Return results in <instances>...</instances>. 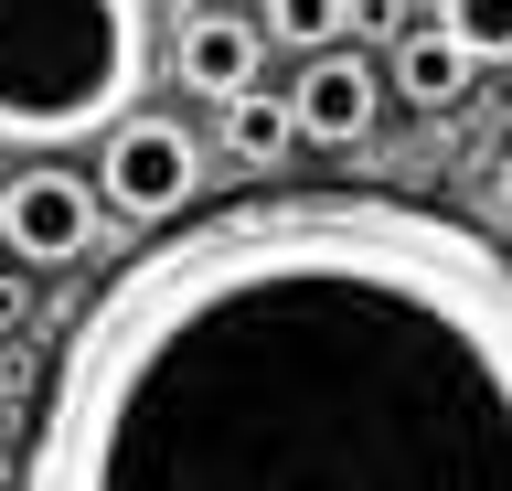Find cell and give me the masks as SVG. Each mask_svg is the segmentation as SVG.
I'll return each instance as SVG.
<instances>
[{
  "label": "cell",
  "instance_id": "obj_1",
  "mask_svg": "<svg viewBox=\"0 0 512 491\" xmlns=\"http://www.w3.org/2000/svg\"><path fill=\"white\" fill-rule=\"evenodd\" d=\"M32 491H512V257L395 193L171 214L75 310Z\"/></svg>",
  "mask_w": 512,
  "mask_h": 491
},
{
  "label": "cell",
  "instance_id": "obj_2",
  "mask_svg": "<svg viewBox=\"0 0 512 491\" xmlns=\"http://www.w3.org/2000/svg\"><path fill=\"white\" fill-rule=\"evenodd\" d=\"M150 0H0V150H75L150 97Z\"/></svg>",
  "mask_w": 512,
  "mask_h": 491
},
{
  "label": "cell",
  "instance_id": "obj_3",
  "mask_svg": "<svg viewBox=\"0 0 512 491\" xmlns=\"http://www.w3.org/2000/svg\"><path fill=\"white\" fill-rule=\"evenodd\" d=\"M96 203L128 214V225H171L203 203V139L182 118H160V107H128L96 129Z\"/></svg>",
  "mask_w": 512,
  "mask_h": 491
},
{
  "label": "cell",
  "instance_id": "obj_4",
  "mask_svg": "<svg viewBox=\"0 0 512 491\" xmlns=\"http://www.w3.org/2000/svg\"><path fill=\"white\" fill-rule=\"evenodd\" d=\"M96 225H107V203H96L54 150H32V171L0 182V246H11L22 267H75L96 246Z\"/></svg>",
  "mask_w": 512,
  "mask_h": 491
},
{
  "label": "cell",
  "instance_id": "obj_5",
  "mask_svg": "<svg viewBox=\"0 0 512 491\" xmlns=\"http://www.w3.org/2000/svg\"><path fill=\"white\" fill-rule=\"evenodd\" d=\"M384 107V75L352 54V43H320L310 65H299V86H288V118H299V139H320V150H352V139L374 129Z\"/></svg>",
  "mask_w": 512,
  "mask_h": 491
},
{
  "label": "cell",
  "instance_id": "obj_6",
  "mask_svg": "<svg viewBox=\"0 0 512 491\" xmlns=\"http://www.w3.org/2000/svg\"><path fill=\"white\" fill-rule=\"evenodd\" d=\"M256 65H267V22H246V11H192L182 33H171V75H182V97H203V107L246 97Z\"/></svg>",
  "mask_w": 512,
  "mask_h": 491
},
{
  "label": "cell",
  "instance_id": "obj_7",
  "mask_svg": "<svg viewBox=\"0 0 512 491\" xmlns=\"http://www.w3.org/2000/svg\"><path fill=\"white\" fill-rule=\"evenodd\" d=\"M470 75H480V54L448 33V22H406V33H395V86H406L416 107H459Z\"/></svg>",
  "mask_w": 512,
  "mask_h": 491
},
{
  "label": "cell",
  "instance_id": "obj_8",
  "mask_svg": "<svg viewBox=\"0 0 512 491\" xmlns=\"http://www.w3.org/2000/svg\"><path fill=\"white\" fill-rule=\"evenodd\" d=\"M224 150H235V161L246 171H278L288 150H299V118H288V97H224Z\"/></svg>",
  "mask_w": 512,
  "mask_h": 491
},
{
  "label": "cell",
  "instance_id": "obj_9",
  "mask_svg": "<svg viewBox=\"0 0 512 491\" xmlns=\"http://www.w3.org/2000/svg\"><path fill=\"white\" fill-rule=\"evenodd\" d=\"M256 22H267V43H288V54H320V43H342V0H267Z\"/></svg>",
  "mask_w": 512,
  "mask_h": 491
},
{
  "label": "cell",
  "instance_id": "obj_10",
  "mask_svg": "<svg viewBox=\"0 0 512 491\" xmlns=\"http://www.w3.org/2000/svg\"><path fill=\"white\" fill-rule=\"evenodd\" d=\"M438 22L470 43L480 65H512V0H438Z\"/></svg>",
  "mask_w": 512,
  "mask_h": 491
},
{
  "label": "cell",
  "instance_id": "obj_11",
  "mask_svg": "<svg viewBox=\"0 0 512 491\" xmlns=\"http://www.w3.org/2000/svg\"><path fill=\"white\" fill-rule=\"evenodd\" d=\"M406 33V0H342V43H395Z\"/></svg>",
  "mask_w": 512,
  "mask_h": 491
},
{
  "label": "cell",
  "instance_id": "obj_12",
  "mask_svg": "<svg viewBox=\"0 0 512 491\" xmlns=\"http://www.w3.org/2000/svg\"><path fill=\"white\" fill-rule=\"evenodd\" d=\"M22 310H32V289H22V278H0V331L22 321Z\"/></svg>",
  "mask_w": 512,
  "mask_h": 491
},
{
  "label": "cell",
  "instance_id": "obj_13",
  "mask_svg": "<svg viewBox=\"0 0 512 491\" xmlns=\"http://www.w3.org/2000/svg\"><path fill=\"white\" fill-rule=\"evenodd\" d=\"M491 193H502V203H512V150H502V171H491Z\"/></svg>",
  "mask_w": 512,
  "mask_h": 491
}]
</instances>
